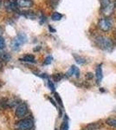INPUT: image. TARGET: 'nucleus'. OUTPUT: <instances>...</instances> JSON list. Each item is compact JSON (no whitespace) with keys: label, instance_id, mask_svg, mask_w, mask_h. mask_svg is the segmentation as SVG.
<instances>
[{"label":"nucleus","instance_id":"1","mask_svg":"<svg viewBox=\"0 0 116 130\" xmlns=\"http://www.w3.org/2000/svg\"><path fill=\"white\" fill-rule=\"evenodd\" d=\"M95 44L102 50L111 51L113 48V43L109 37L105 36H99L95 38Z\"/></svg>","mask_w":116,"mask_h":130},{"label":"nucleus","instance_id":"2","mask_svg":"<svg viewBox=\"0 0 116 130\" xmlns=\"http://www.w3.org/2000/svg\"><path fill=\"white\" fill-rule=\"evenodd\" d=\"M34 126L33 120L30 118H24L18 121L15 125L16 130H30Z\"/></svg>","mask_w":116,"mask_h":130},{"label":"nucleus","instance_id":"3","mask_svg":"<svg viewBox=\"0 0 116 130\" xmlns=\"http://www.w3.org/2000/svg\"><path fill=\"white\" fill-rule=\"evenodd\" d=\"M115 8V3L112 2L111 0H102V8L101 11L103 15L110 16L113 12V10Z\"/></svg>","mask_w":116,"mask_h":130},{"label":"nucleus","instance_id":"4","mask_svg":"<svg viewBox=\"0 0 116 130\" xmlns=\"http://www.w3.org/2000/svg\"><path fill=\"white\" fill-rule=\"evenodd\" d=\"M112 26H113V23H112V20L109 18H102L98 22L99 29L102 31H105V32L110 30Z\"/></svg>","mask_w":116,"mask_h":130},{"label":"nucleus","instance_id":"5","mask_svg":"<svg viewBox=\"0 0 116 130\" xmlns=\"http://www.w3.org/2000/svg\"><path fill=\"white\" fill-rule=\"evenodd\" d=\"M27 113H28V107L25 103L22 102V103L18 104V107H16L15 115L18 118H24L27 115Z\"/></svg>","mask_w":116,"mask_h":130},{"label":"nucleus","instance_id":"6","mask_svg":"<svg viewBox=\"0 0 116 130\" xmlns=\"http://www.w3.org/2000/svg\"><path fill=\"white\" fill-rule=\"evenodd\" d=\"M4 6L8 11H16L18 9V2H16V0H7L5 2Z\"/></svg>","mask_w":116,"mask_h":130},{"label":"nucleus","instance_id":"7","mask_svg":"<svg viewBox=\"0 0 116 130\" xmlns=\"http://www.w3.org/2000/svg\"><path fill=\"white\" fill-rule=\"evenodd\" d=\"M73 75H75V76L77 77V78L80 76L79 69H78L76 66H75V65H72V66L70 67V69L68 70V72L66 73L67 77H70V76H73Z\"/></svg>","mask_w":116,"mask_h":130},{"label":"nucleus","instance_id":"8","mask_svg":"<svg viewBox=\"0 0 116 130\" xmlns=\"http://www.w3.org/2000/svg\"><path fill=\"white\" fill-rule=\"evenodd\" d=\"M95 77H96V80H97V83H100L101 82L102 80V64L98 65L96 67V70H95Z\"/></svg>","mask_w":116,"mask_h":130},{"label":"nucleus","instance_id":"9","mask_svg":"<svg viewBox=\"0 0 116 130\" xmlns=\"http://www.w3.org/2000/svg\"><path fill=\"white\" fill-rule=\"evenodd\" d=\"M18 5H19L20 7L30 8L33 6L34 3H33L32 0H19V1H18Z\"/></svg>","mask_w":116,"mask_h":130},{"label":"nucleus","instance_id":"10","mask_svg":"<svg viewBox=\"0 0 116 130\" xmlns=\"http://www.w3.org/2000/svg\"><path fill=\"white\" fill-rule=\"evenodd\" d=\"M101 123L98 122H94V123H90L86 126L85 127H83L81 130H98L101 127Z\"/></svg>","mask_w":116,"mask_h":130},{"label":"nucleus","instance_id":"11","mask_svg":"<svg viewBox=\"0 0 116 130\" xmlns=\"http://www.w3.org/2000/svg\"><path fill=\"white\" fill-rule=\"evenodd\" d=\"M16 38L18 39V41L19 42V43H21V44H24L25 43L27 42V36L25 33L24 32H19L18 34V36L16 37Z\"/></svg>","mask_w":116,"mask_h":130},{"label":"nucleus","instance_id":"12","mask_svg":"<svg viewBox=\"0 0 116 130\" xmlns=\"http://www.w3.org/2000/svg\"><path fill=\"white\" fill-rule=\"evenodd\" d=\"M21 43H19V42L18 41V39L16 38H14L13 40L11 41V50H14V51H18V50H20L21 48Z\"/></svg>","mask_w":116,"mask_h":130},{"label":"nucleus","instance_id":"13","mask_svg":"<svg viewBox=\"0 0 116 130\" xmlns=\"http://www.w3.org/2000/svg\"><path fill=\"white\" fill-rule=\"evenodd\" d=\"M10 58H11V56H10V54H8L7 52H5L3 51V50H0V60L3 62V61H5V62H9L10 60Z\"/></svg>","mask_w":116,"mask_h":130},{"label":"nucleus","instance_id":"14","mask_svg":"<svg viewBox=\"0 0 116 130\" xmlns=\"http://www.w3.org/2000/svg\"><path fill=\"white\" fill-rule=\"evenodd\" d=\"M20 61L26 62H35V57L33 55H26L24 57L20 58Z\"/></svg>","mask_w":116,"mask_h":130},{"label":"nucleus","instance_id":"15","mask_svg":"<svg viewBox=\"0 0 116 130\" xmlns=\"http://www.w3.org/2000/svg\"><path fill=\"white\" fill-rule=\"evenodd\" d=\"M23 15H24L25 18H29V19H34V18H36V15L33 11H24Z\"/></svg>","mask_w":116,"mask_h":130},{"label":"nucleus","instance_id":"16","mask_svg":"<svg viewBox=\"0 0 116 130\" xmlns=\"http://www.w3.org/2000/svg\"><path fill=\"white\" fill-rule=\"evenodd\" d=\"M74 57H75V59L77 63H79V64H84L86 62V59L84 57H82V56L74 55Z\"/></svg>","mask_w":116,"mask_h":130},{"label":"nucleus","instance_id":"17","mask_svg":"<svg viewBox=\"0 0 116 130\" xmlns=\"http://www.w3.org/2000/svg\"><path fill=\"white\" fill-rule=\"evenodd\" d=\"M106 123L110 127H116V118H108L106 121Z\"/></svg>","mask_w":116,"mask_h":130},{"label":"nucleus","instance_id":"18","mask_svg":"<svg viewBox=\"0 0 116 130\" xmlns=\"http://www.w3.org/2000/svg\"><path fill=\"white\" fill-rule=\"evenodd\" d=\"M62 15L61 13H59V12H54L51 16V18L53 21H59L62 19Z\"/></svg>","mask_w":116,"mask_h":130},{"label":"nucleus","instance_id":"19","mask_svg":"<svg viewBox=\"0 0 116 130\" xmlns=\"http://www.w3.org/2000/svg\"><path fill=\"white\" fill-rule=\"evenodd\" d=\"M61 130H69V123H68V119H64L63 121L62 127H61Z\"/></svg>","mask_w":116,"mask_h":130},{"label":"nucleus","instance_id":"20","mask_svg":"<svg viewBox=\"0 0 116 130\" xmlns=\"http://www.w3.org/2000/svg\"><path fill=\"white\" fill-rule=\"evenodd\" d=\"M5 47V41L3 37L0 36V50H2Z\"/></svg>","mask_w":116,"mask_h":130},{"label":"nucleus","instance_id":"21","mask_svg":"<svg viewBox=\"0 0 116 130\" xmlns=\"http://www.w3.org/2000/svg\"><path fill=\"white\" fill-rule=\"evenodd\" d=\"M52 60H53V58H52L51 56H48L47 57L45 58V61H44L43 63L45 65H48V64H50L52 62Z\"/></svg>","mask_w":116,"mask_h":130},{"label":"nucleus","instance_id":"22","mask_svg":"<svg viewBox=\"0 0 116 130\" xmlns=\"http://www.w3.org/2000/svg\"><path fill=\"white\" fill-rule=\"evenodd\" d=\"M62 75H61V74H56L53 76V78H54V80L56 81V82H59L62 79Z\"/></svg>","mask_w":116,"mask_h":130},{"label":"nucleus","instance_id":"23","mask_svg":"<svg viewBox=\"0 0 116 130\" xmlns=\"http://www.w3.org/2000/svg\"><path fill=\"white\" fill-rule=\"evenodd\" d=\"M48 88H49V89L51 90V91H54V90H55V86H54L53 83H52L51 81L48 80Z\"/></svg>","mask_w":116,"mask_h":130},{"label":"nucleus","instance_id":"24","mask_svg":"<svg viewBox=\"0 0 116 130\" xmlns=\"http://www.w3.org/2000/svg\"><path fill=\"white\" fill-rule=\"evenodd\" d=\"M86 77H87V79H88V80H91V79H93V77H94V75L92 73H87Z\"/></svg>","mask_w":116,"mask_h":130},{"label":"nucleus","instance_id":"25","mask_svg":"<svg viewBox=\"0 0 116 130\" xmlns=\"http://www.w3.org/2000/svg\"><path fill=\"white\" fill-rule=\"evenodd\" d=\"M55 96H56V100H57V101H59V103L61 104V106H62V100L60 99V97H59V95H58V94H56V95H55Z\"/></svg>","mask_w":116,"mask_h":130},{"label":"nucleus","instance_id":"26","mask_svg":"<svg viewBox=\"0 0 116 130\" xmlns=\"http://www.w3.org/2000/svg\"><path fill=\"white\" fill-rule=\"evenodd\" d=\"M3 69V62H2V61L0 60V70Z\"/></svg>","mask_w":116,"mask_h":130},{"label":"nucleus","instance_id":"27","mask_svg":"<svg viewBox=\"0 0 116 130\" xmlns=\"http://www.w3.org/2000/svg\"><path fill=\"white\" fill-rule=\"evenodd\" d=\"M2 32H3V30H2L1 26H0V35H1V34H2Z\"/></svg>","mask_w":116,"mask_h":130},{"label":"nucleus","instance_id":"28","mask_svg":"<svg viewBox=\"0 0 116 130\" xmlns=\"http://www.w3.org/2000/svg\"><path fill=\"white\" fill-rule=\"evenodd\" d=\"M1 5H2V0H0V8H1Z\"/></svg>","mask_w":116,"mask_h":130},{"label":"nucleus","instance_id":"29","mask_svg":"<svg viewBox=\"0 0 116 130\" xmlns=\"http://www.w3.org/2000/svg\"><path fill=\"white\" fill-rule=\"evenodd\" d=\"M115 40H116V30H115Z\"/></svg>","mask_w":116,"mask_h":130},{"label":"nucleus","instance_id":"30","mask_svg":"<svg viewBox=\"0 0 116 130\" xmlns=\"http://www.w3.org/2000/svg\"><path fill=\"white\" fill-rule=\"evenodd\" d=\"M115 111H116V108H115Z\"/></svg>","mask_w":116,"mask_h":130}]
</instances>
